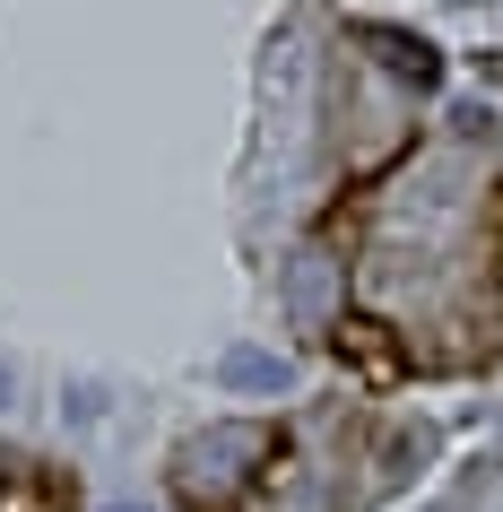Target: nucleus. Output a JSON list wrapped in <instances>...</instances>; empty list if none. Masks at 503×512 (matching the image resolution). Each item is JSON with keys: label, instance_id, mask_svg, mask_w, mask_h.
I'll use <instances>...</instances> for the list:
<instances>
[{"label": "nucleus", "instance_id": "1", "mask_svg": "<svg viewBox=\"0 0 503 512\" xmlns=\"http://www.w3.org/2000/svg\"><path fill=\"white\" fill-rule=\"evenodd\" d=\"M330 348H339V365H356L365 382H399V374H408V348H399V330H391V322H373V313H339Z\"/></svg>", "mask_w": 503, "mask_h": 512}, {"label": "nucleus", "instance_id": "2", "mask_svg": "<svg viewBox=\"0 0 503 512\" xmlns=\"http://www.w3.org/2000/svg\"><path fill=\"white\" fill-rule=\"evenodd\" d=\"M347 35H356V44H365V53L382 61L391 79H408V87H443V53H434L425 35H408V27H382V18H356Z\"/></svg>", "mask_w": 503, "mask_h": 512}, {"label": "nucleus", "instance_id": "3", "mask_svg": "<svg viewBox=\"0 0 503 512\" xmlns=\"http://www.w3.org/2000/svg\"><path fill=\"white\" fill-rule=\"evenodd\" d=\"M226 382H235V391H278V382H287V365H278V356L235 348V356H226Z\"/></svg>", "mask_w": 503, "mask_h": 512}]
</instances>
